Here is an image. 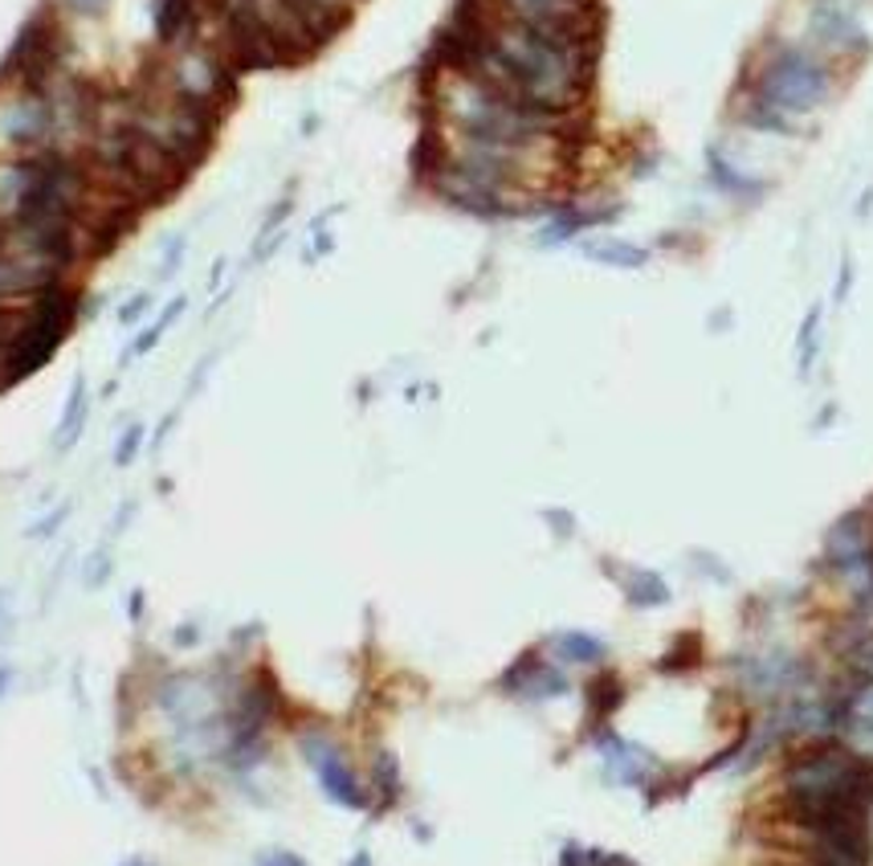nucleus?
Segmentation results:
<instances>
[{
    "instance_id": "nucleus-20",
    "label": "nucleus",
    "mask_w": 873,
    "mask_h": 866,
    "mask_svg": "<svg viewBox=\"0 0 873 866\" xmlns=\"http://www.w3.org/2000/svg\"><path fill=\"white\" fill-rule=\"evenodd\" d=\"M861 663H865V666H870V670H873V637H870V642H865V646H861Z\"/></svg>"
},
{
    "instance_id": "nucleus-15",
    "label": "nucleus",
    "mask_w": 873,
    "mask_h": 866,
    "mask_svg": "<svg viewBox=\"0 0 873 866\" xmlns=\"http://www.w3.org/2000/svg\"><path fill=\"white\" fill-rule=\"evenodd\" d=\"M139 442H143V425H131V430L123 433V446H119V462H131L139 454Z\"/></svg>"
},
{
    "instance_id": "nucleus-4",
    "label": "nucleus",
    "mask_w": 873,
    "mask_h": 866,
    "mask_svg": "<svg viewBox=\"0 0 873 866\" xmlns=\"http://www.w3.org/2000/svg\"><path fill=\"white\" fill-rule=\"evenodd\" d=\"M54 57H57V29L50 17H38V21H29L21 29L13 54H9V70L25 74L29 86H41V78L54 70Z\"/></svg>"
},
{
    "instance_id": "nucleus-2",
    "label": "nucleus",
    "mask_w": 873,
    "mask_h": 866,
    "mask_svg": "<svg viewBox=\"0 0 873 866\" xmlns=\"http://www.w3.org/2000/svg\"><path fill=\"white\" fill-rule=\"evenodd\" d=\"M70 315H74V307H70V295L62 291V286L54 283L50 291H41L38 307H33V315H29V324L17 327L13 344L4 348V372H0V384H13V380L29 377V372H38V368L54 356V348L62 344V336H66Z\"/></svg>"
},
{
    "instance_id": "nucleus-16",
    "label": "nucleus",
    "mask_w": 873,
    "mask_h": 866,
    "mask_svg": "<svg viewBox=\"0 0 873 866\" xmlns=\"http://www.w3.org/2000/svg\"><path fill=\"white\" fill-rule=\"evenodd\" d=\"M849 286H853V257H841V278H837V303L849 298Z\"/></svg>"
},
{
    "instance_id": "nucleus-3",
    "label": "nucleus",
    "mask_w": 873,
    "mask_h": 866,
    "mask_svg": "<svg viewBox=\"0 0 873 866\" xmlns=\"http://www.w3.org/2000/svg\"><path fill=\"white\" fill-rule=\"evenodd\" d=\"M302 752H307V760L315 764V772H319L327 798L339 801V805H348V810H363V805H368L360 781H355V772L348 769V760L339 757V748L331 744L327 736H302Z\"/></svg>"
},
{
    "instance_id": "nucleus-17",
    "label": "nucleus",
    "mask_w": 873,
    "mask_h": 866,
    "mask_svg": "<svg viewBox=\"0 0 873 866\" xmlns=\"http://www.w3.org/2000/svg\"><path fill=\"white\" fill-rule=\"evenodd\" d=\"M66 4L74 9V13H82V17H98L110 4V0H66Z\"/></svg>"
},
{
    "instance_id": "nucleus-12",
    "label": "nucleus",
    "mask_w": 873,
    "mask_h": 866,
    "mask_svg": "<svg viewBox=\"0 0 873 866\" xmlns=\"http://www.w3.org/2000/svg\"><path fill=\"white\" fill-rule=\"evenodd\" d=\"M820 319H824V307H808L805 324H800V336H796V360H800V377L812 372L817 365V352H820Z\"/></svg>"
},
{
    "instance_id": "nucleus-6",
    "label": "nucleus",
    "mask_w": 873,
    "mask_h": 866,
    "mask_svg": "<svg viewBox=\"0 0 873 866\" xmlns=\"http://www.w3.org/2000/svg\"><path fill=\"white\" fill-rule=\"evenodd\" d=\"M870 552H873L870 515H861V511L837 519L833 531H829V540H824V556H829V564H833L841 577H845L853 564H861Z\"/></svg>"
},
{
    "instance_id": "nucleus-5",
    "label": "nucleus",
    "mask_w": 873,
    "mask_h": 866,
    "mask_svg": "<svg viewBox=\"0 0 873 866\" xmlns=\"http://www.w3.org/2000/svg\"><path fill=\"white\" fill-rule=\"evenodd\" d=\"M812 38L829 50V54H861L870 38L853 9H845L841 0H817L812 4Z\"/></svg>"
},
{
    "instance_id": "nucleus-13",
    "label": "nucleus",
    "mask_w": 873,
    "mask_h": 866,
    "mask_svg": "<svg viewBox=\"0 0 873 866\" xmlns=\"http://www.w3.org/2000/svg\"><path fill=\"white\" fill-rule=\"evenodd\" d=\"M555 646H560V654H564L567 663H600L605 658V642L592 634H560Z\"/></svg>"
},
{
    "instance_id": "nucleus-18",
    "label": "nucleus",
    "mask_w": 873,
    "mask_h": 866,
    "mask_svg": "<svg viewBox=\"0 0 873 866\" xmlns=\"http://www.w3.org/2000/svg\"><path fill=\"white\" fill-rule=\"evenodd\" d=\"M148 303H151V295H139V298H135V303H127V307H123V315H119V319H123V324H135V319H139V315L148 311Z\"/></svg>"
},
{
    "instance_id": "nucleus-7",
    "label": "nucleus",
    "mask_w": 873,
    "mask_h": 866,
    "mask_svg": "<svg viewBox=\"0 0 873 866\" xmlns=\"http://www.w3.org/2000/svg\"><path fill=\"white\" fill-rule=\"evenodd\" d=\"M702 160H706V177H711L714 189L726 192V197H735V201H759L767 192V180L743 172L739 163L731 160L718 144H711V148L702 151Z\"/></svg>"
},
{
    "instance_id": "nucleus-11",
    "label": "nucleus",
    "mask_w": 873,
    "mask_h": 866,
    "mask_svg": "<svg viewBox=\"0 0 873 866\" xmlns=\"http://www.w3.org/2000/svg\"><path fill=\"white\" fill-rule=\"evenodd\" d=\"M192 13H196V0H160V9H156V33H160V41L180 38L192 25Z\"/></svg>"
},
{
    "instance_id": "nucleus-14",
    "label": "nucleus",
    "mask_w": 873,
    "mask_h": 866,
    "mask_svg": "<svg viewBox=\"0 0 873 866\" xmlns=\"http://www.w3.org/2000/svg\"><path fill=\"white\" fill-rule=\"evenodd\" d=\"M180 311H184V298H175L172 307H168V311H163L160 319H156V324H151L148 331H143V336H139V344H135V356L151 352V348H156V339H160L163 331H168V327H172L175 319H180Z\"/></svg>"
},
{
    "instance_id": "nucleus-1",
    "label": "nucleus",
    "mask_w": 873,
    "mask_h": 866,
    "mask_svg": "<svg viewBox=\"0 0 873 866\" xmlns=\"http://www.w3.org/2000/svg\"><path fill=\"white\" fill-rule=\"evenodd\" d=\"M747 95L800 123L805 115L820 110L833 98V74H829V66L817 54L796 50V45H779V50L767 54V62L759 66Z\"/></svg>"
},
{
    "instance_id": "nucleus-19",
    "label": "nucleus",
    "mask_w": 873,
    "mask_h": 866,
    "mask_svg": "<svg viewBox=\"0 0 873 866\" xmlns=\"http://www.w3.org/2000/svg\"><path fill=\"white\" fill-rule=\"evenodd\" d=\"M262 866H302L295 858V854H269V858H262Z\"/></svg>"
},
{
    "instance_id": "nucleus-8",
    "label": "nucleus",
    "mask_w": 873,
    "mask_h": 866,
    "mask_svg": "<svg viewBox=\"0 0 873 866\" xmlns=\"http://www.w3.org/2000/svg\"><path fill=\"white\" fill-rule=\"evenodd\" d=\"M50 123H54L50 107L41 98H25L9 115V139H13L17 148H33V144H41V139L50 136Z\"/></svg>"
},
{
    "instance_id": "nucleus-21",
    "label": "nucleus",
    "mask_w": 873,
    "mask_h": 866,
    "mask_svg": "<svg viewBox=\"0 0 873 866\" xmlns=\"http://www.w3.org/2000/svg\"><path fill=\"white\" fill-rule=\"evenodd\" d=\"M605 866H632V863H629V858H608Z\"/></svg>"
},
{
    "instance_id": "nucleus-22",
    "label": "nucleus",
    "mask_w": 873,
    "mask_h": 866,
    "mask_svg": "<svg viewBox=\"0 0 873 866\" xmlns=\"http://www.w3.org/2000/svg\"><path fill=\"white\" fill-rule=\"evenodd\" d=\"M131 866H143V863H131Z\"/></svg>"
},
{
    "instance_id": "nucleus-10",
    "label": "nucleus",
    "mask_w": 873,
    "mask_h": 866,
    "mask_svg": "<svg viewBox=\"0 0 873 866\" xmlns=\"http://www.w3.org/2000/svg\"><path fill=\"white\" fill-rule=\"evenodd\" d=\"M620 589H625V596H629L632 605H641V610H653V605H666V601H670V584L649 569H629Z\"/></svg>"
},
{
    "instance_id": "nucleus-9",
    "label": "nucleus",
    "mask_w": 873,
    "mask_h": 866,
    "mask_svg": "<svg viewBox=\"0 0 873 866\" xmlns=\"http://www.w3.org/2000/svg\"><path fill=\"white\" fill-rule=\"evenodd\" d=\"M584 257L600 262V266H613V271H641L649 262V250L620 242V237H592V242H584Z\"/></svg>"
}]
</instances>
